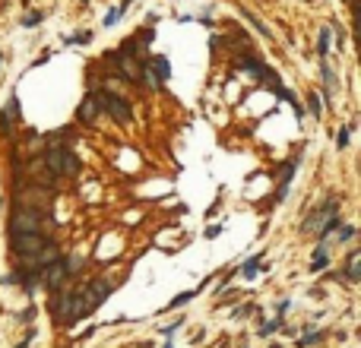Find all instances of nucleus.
Instances as JSON below:
<instances>
[{
    "label": "nucleus",
    "instance_id": "nucleus-20",
    "mask_svg": "<svg viewBox=\"0 0 361 348\" xmlns=\"http://www.w3.org/2000/svg\"><path fill=\"white\" fill-rule=\"evenodd\" d=\"M352 130H355V124H345L342 130H339V136H336V146H339V149H345V146H349V136H352Z\"/></svg>",
    "mask_w": 361,
    "mask_h": 348
},
{
    "label": "nucleus",
    "instance_id": "nucleus-3",
    "mask_svg": "<svg viewBox=\"0 0 361 348\" xmlns=\"http://www.w3.org/2000/svg\"><path fill=\"white\" fill-rule=\"evenodd\" d=\"M45 168L51 174H64V177H76L79 174V158L73 155L70 149H64V146H51L48 152H45Z\"/></svg>",
    "mask_w": 361,
    "mask_h": 348
},
{
    "label": "nucleus",
    "instance_id": "nucleus-28",
    "mask_svg": "<svg viewBox=\"0 0 361 348\" xmlns=\"http://www.w3.org/2000/svg\"><path fill=\"white\" fill-rule=\"evenodd\" d=\"M16 348H29V339H25V342H19V345H16Z\"/></svg>",
    "mask_w": 361,
    "mask_h": 348
},
{
    "label": "nucleus",
    "instance_id": "nucleus-27",
    "mask_svg": "<svg viewBox=\"0 0 361 348\" xmlns=\"http://www.w3.org/2000/svg\"><path fill=\"white\" fill-rule=\"evenodd\" d=\"M250 310H253V307H250V304H247V307H238V310H235V317L241 320V317H247V313H250Z\"/></svg>",
    "mask_w": 361,
    "mask_h": 348
},
{
    "label": "nucleus",
    "instance_id": "nucleus-25",
    "mask_svg": "<svg viewBox=\"0 0 361 348\" xmlns=\"http://www.w3.org/2000/svg\"><path fill=\"white\" fill-rule=\"evenodd\" d=\"M178 329H180V320H178V323H168V326H162V336H175Z\"/></svg>",
    "mask_w": 361,
    "mask_h": 348
},
{
    "label": "nucleus",
    "instance_id": "nucleus-21",
    "mask_svg": "<svg viewBox=\"0 0 361 348\" xmlns=\"http://www.w3.org/2000/svg\"><path fill=\"white\" fill-rule=\"evenodd\" d=\"M307 108H311V114H314V117H320V114H323V105H320L317 92H311V95H307Z\"/></svg>",
    "mask_w": 361,
    "mask_h": 348
},
{
    "label": "nucleus",
    "instance_id": "nucleus-29",
    "mask_svg": "<svg viewBox=\"0 0 361 348\" xmlns=\"http://www.w3.org/2000/svg\"><path fill=\"white\" fill-rule=\"evenodd\" d=\"M127 3H133V0H124V3H120V10H124V6H127Z\"/></svg>",
    "mask_w": 361,
    "mask_h": 348
},
{
    "label": "nucleus",
    "instance_id": "nucleus-17",
    "mask_svg": "<svg viewBox=\"0 0 361 348\" xmlns=\"http://www.w3.org/2000/svg\"><path fill=\"white\" fill-rule=\"evenodd\" d=\"M42 19H45V13H38V10H32V13H25L19 22L25 25V29H35V25H42Z\"/></svg>",
    "mask_w": 361,
    "mask_h": 348
},
{
    "label": "nucleus",
    "instance_id": "nucleus-22",
    "mask_svg": "<svg viewBox=\"0 0 361 348\" xmlns=\"http://www.w3.org/2000/svg\"><path fill=\"white\" fill-rule=\"evenodd\" d=\"M244 19H250V25H253V29H260V35H266V38H270V35H272V32H270V29H266V25H263V22H260V19H257V16H253V13H247V10H244Z\"/></svg>",
    "mask_w": 361,
    "mask_h": 348
},
{
    "label": "nucleus",
    "instance_id": "nucleus-15",
    "mask_svg": "<svg viewBox=\"0 0 361 348\" xmlns=\"http://www.w3.org/2000/svg\"><path fill=\"white\" fill-rule=\"evenodd\" d=\"M279 329H282V317H276V320H270V323H263V326L257 329V336L266 339V336H272V332H279Z\"/></svg>",
    "mask_w": 361,
    "mask_h": 348
},
{
    "label": "nucleus",
    "instance_id": "nucleus-4",
    "mask_svg": "<svg viewBox=\"0 0 361 348\" xmlns=\"http://www.w3.org/2000/svg\"><path fill=\"white\" fill-rule=\"evenodd\" d=\"M95 98H98V108L108 111L117 124H130V120H133V108H130V102H127L124 95L105 89V92H95Z\"/></svg>",
    "mask_w": 361,
    "mask_h": 348
},
{
    "label": "nucleus",
    "instance_id": "nucleus-32",
    "mask_svg": "<svg viewBox=\"0 0 361 348\" xmlns=\"http://www.w3.org/2000/svg\"><path fill=\"white\" fill-rule=\"evenodd\" d=\"M0 60H3V54H0Z\"/></svg>",
    "mask_w": 361,
    "mask_h": 348
},
{
    "label": "nucleus",
    "instance_id": "nucleus-30",
    "mask_svg": "<svg viewBox=\"0 0 361 348\" xmlns=\"http://www.w3.org/2000/svg\"><path fill=\"white\" fill-rule=\"evenodd\" d=\"M162 348H175V345H171V342H165V345H162Z\"/></svg>",
    "mask_w": 361,
    "mask_h": 348
},
{
    "label": "nucleus",
    "instance_id": "nucleus-24",
    "mask_svg": "<svg viewBox=\"0 0 361 348\" xmlns=\"http://www.w3.org/2000/svg\"><path fill=\"white\" fill-rule=\"evenodd\" d=\"M86 42H92V32H76V35L67 38V44H86Z\"/></svg>",
    "mask_w": 361,
    "mask_h": 348
},
{
    "label": "nucleus",
    "instance_id": "nucleus-6",
    "mask_svg": "<svg viewBox=\"0 0 361 348\" xmlns=\"http://www.w3.org/2000/svg\"><path fill=\"white\" fill-rule=\"evenodd\" d=\"M51 313H54L57 320H76V291L57 288L54 301H51Z\"/></svg>",
    "mask_w": 361,
    "mask_h": 348
},
{
    "label": "nucleus",
    "instance_id": "nucleus-10",
    "mask_svg": "<svg viewBox=\"0 0 361 348\" xmlns=\"http://www.w3.org/2000/svg\"><path fill=\"white\" fill-rule=\"evenodd\" d=\"M361 279V253L358 247L349 250V260H345V282H358Z\"/></svg>",
    "mask_w": 361,
    "mask_h": 348
},
{
    "label": "nucleus",
    "instance_id": "nucleus-7",
    "mask_svg": "<svg viewBox=\"0 0 361 348\" xmlns=\"http://www.w3.org/2000/svg\"><path fill=\"white\" fill-rule=\"evenodd\" d=\"M168 76H171V64H168V57H152L149 64H146V79H149V86H162V83H168Z\"/></svg>",
    "mask_w": 361,
    "mask_h": 348
},
{
    "label": "nucleus",
    "instance_id": "nucleus-23",
    "mask_svg": "<svg viewBox=\"0 0 361 348\" xmlns=\"http://www.w3.org/2000/svg\"><path fill=\"white\" fill-rule=\"evenodd\" d=\"M120 13H124V10H120V6H111V10H108V13H105V19H102V22H105V25H117V19H120Z\"/></svg>",
    "mask_w": 361,
    "mask_h": 348
},
{
    "label": "nucleus",
    "instance_id": "nucleus-2",
    "mask_svg": "<svg viewBox=\"0 0 361 348\" xmlns=\"http://www.w3.org/2000/svg\"><path fill=\"white\" fill-rule=\"evenodd\" d=\"M57 222H51L48 212H35L25 209V206H16L10 218V234H45V228H54Z\"/></svg>",
    "mask_w": 361,
    "mask_h": 348
},
{
    "label": "nucleus",
    "instance_id": "nucleus-1",
    "mask_svg": "<svg viewBox=\"0 0 361 348\" xmlns=\"http://www.w3.org/2000/svg\"><path fill=\"white\" fill-rule=\"evenodd\" d=\"M339 225H342V218H339V199L326 196L317 209L307 212V218L301 222V231H304V234H317V238H330Z\"/></svg>",
    "mask_w": 361,
    "mask_h": 348
},
{
    "label": "nucleus",
    "instance_id": "nucleus-19",
    "mask_svg": "<svg viewBox=\"0 0 361 348\" xmlns=\"http://www.w3.org/2000/svg\"><path fill=\"white\" fill-rule=\"evenodd\" d=\"M193 298H197V291H180V294H178V298H175V301H171V304H168V307H165V310H175V307H184V304H187V301H193Z\"/></svg>",
    "mask_w": 361,
    "mask_h": 348
},
{
    "label": "nucleus",
    "instance_id": "nucleus-11",
    "mask_svg": "<svg viewBox=\"0 0 361 348\" xmlns=\"http://www.w3.org/2000/svg\"><path fill=\"white\" fill-rule=\"evenodd\" d=\"M320 76H323V98L330 102V98L336 95V89H339V79H336V73H333V66H330V64L320 66Z\"/></svg>",
    "mask_w": 361,
    "mask_h": 348
},
{
    "label": "nucleus",
    "instance_id": "nucleus-18",
    "mask_svg": "<svg viewBox=\"0 0 361 348\" xmlns=\"http://www.w3.org/2000/svg\"><path fill=\"white\" fill-rule=\"evenodd\" d=\"M355 238V225H339L336 228V240L339 244H345V240H352Z\"/></svg>",
    "mask_w": 361,
    "mask_h": 348
},
{
    "label": "nucleus",
    "instance_id": "nucleus-8",
    "mask_svg": "<svg viewBox=\"0 0 361 348\" xmlns=\"http://www.w3.org/2000/svg\"><path fill=\"white\" fill-rule=\"evenodd\" d=\"M98 114H102V108H98V98H95V92H92V95H86V98H83V105H79L76 117L83 120V124H95Z\"/></svg>",
    "mask_w": 361,
    "mask_h": 348
},
{
    "label": "nucleus",
    "instance_id": "nucleus-16",
    "mask_svg": "<svg viewBox=\"0 0 361 348\" xmlns=\"http://www.w3.org/2000/svg\"><path fill=\"white\" fill-rule=\"evenodd\" d=\"M326 339V332H307V336L298 339V348H311V345H320Z\"/></svg>",
    "mask_w": 361,
    "mask_h": 348
},
{
    "label": "nucleus",
    "instance_id": "nucleus-13",
    "mask_svg": "<svg viewBox=\"0 0 361 348\" xmlns=\"http://www.w3.org/2000/svg\"><path fill=\"white\" fill-rule=\"evenodd\" d=\"M326 240L323 244L317 247V250H314V260H311V272H320V269H326V266H330V253H326Z\"/></svg>",
    "mask_w": 361,
    "mask_h": 348
},
{
    "label": "nucleus",
    "instance_id": "nucleus-9",
    "mask_svg": "<svg viewBox=\"0 0 361 348\" xmlns=\"http://www.w3.org/2000/svg\"><path fill=\"white\" fill-rule=\"evenodd\" d=\"M266 269H270V266L263 263V253H257V257H250L247 263H241V269H238V272H241L244 279H257L260 272H266Z\"/></svg>",
    "mask_w": 361,
    "mask_h": 348
},
{
    "label": "nucleus",
    "instance_id": "nucleus-12",
    "mask_svg": "<svg viewBox=\"0 0 361 348\" xmlns=\"http://www.w3.org/2000/svg\"><path fill=\"white\" fill-rule=\"evenodd\" d=\"M16 117H19V102L10 98V108H3V114H0V130L10 133L13 127H16Z\"/></svg>",
    "mask_w": 361,
    "mask_h": 348
},
{
    "label": "nucleus",
    "instance_id": "nucleus-14",
    "mask_svg": "<svg viewBox=\"0 0 361 348\" xmlns=\"http://www.w3.org/2000/svg\"><path fill=\"white\" fill-rule=\"evenodd\" d=\"M330 48H333V29H330V25H326V29H320L317 54H320V57H326V54H330Z\"/></svg>",
    "mask_w": 361,
    "mask_h": 348
},
{
    "label": "nucleus",
    "instance_id": "nucleus-5",
    "mask_svg": "<svg viewBox=\"0 0 361 348\" xmlns=\"http://www.w3.org/2000/svg\"><path fill=\"white\" fill-rule=\"evenodd\" d=\"M10 240H13V250L19 257H35V253H42L51 244L45 234H10Z\"/></svg>",
    "mask_w": 361,
    "mask_h": 348
},
{
    "label": "nucleus",
    "instance_id": "nucleus-31",
    "mask_svg": "<svg viewBox=\"0 0 361 348\" xmlns=\"http://www.w3.org/2000/svg\"><path fill=\"white\" fill-rule=\"evenodd\" d=\"M83 3H89V0H83Z\"/></svg>",
    "mask_w": 361,
    "mask_h": 348
},
{
    "label": "nucleus",
    "instance_id": "nucleus-26",
    "mask_svg": "<svg viewBox=\"0 0 361 348\" xmlns=\"http://www.w3.org/2000/svg\"><path fill=\"white\" fill-rule=\"evenodd\" d=\"M289 307H292V301H289V298H285V301H279V304H276V313H279V317H282V313L289 310Z\"/></svg>",
    "mask_w": 361,
    "mask_h": 348
}]
</instances>
